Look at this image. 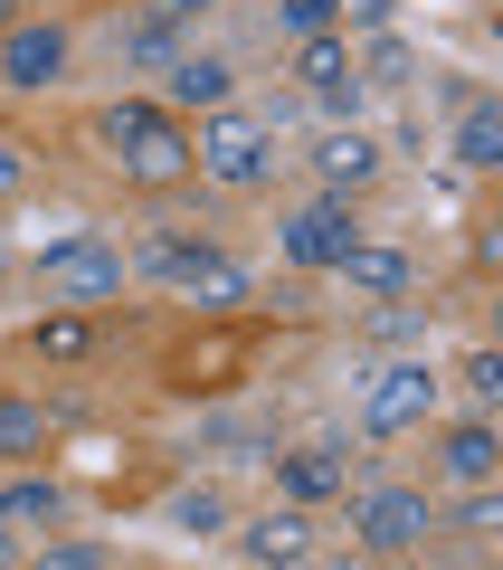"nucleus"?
<instances>
[{"label": "nucleus", "instance_id": "obj_24", "mask_svg": "<svg viewBox=\"0 0 503 570\" xmlns=\"http://www.w3.org/2000/svg\"><path fill=\"white\" fill-rule=\"evenodd\" d=\"M171 523H181V532H219V523H228V504L200 485V494H181V504H171Z\"/></svg>", "mask_w": 503, "mask_h": 570}, {"label": "nucleus", "instance_id": "obj_25", "mask_svg": "<svg viewBox=\"0 0 503 570\" xmlns=\"http://www.w3.org/2000/svg\"><path fill=\"white\" fill-rule=\"evenodd\" d=\"M371 77H381V86H408V77H418V58H408V39H381V48H371Z\"/></svg>", "mask_w": 503, "mask_h": 570}, {"label": "nucleus", "instance_id": "obj_23", "mask_svg": "<svg viewBox=\"0 0 503 570\" xmlns=\"http://www.w3.org/2000/svg\"><path fill=\"white\" fill-rule=\"evenodd\" d=\"M285 10V29L295 39H314V29H343V0H276Z\"/></svg>", "mask_w": 503, "mask_h": 570}, {"label": "nucleus", "instance_id": "obj_15", "mask_svg": "<svg viewBox=\"0 0 503 570\" xmlns=\"http://www.w3.org/2000/svg\"><path fill=\"white\" fill-rule=\"evenodd\" d=\"M58 513H67V494L48 485V475H10V485H0V523L10 532H58Z\"/></svg>", "mask_w": 503, "mask_h": 570}, {"label": "nucleus", "instance_id": "obj_5", "mask_svg": "<svg viewBox=\"0 0 503 570\" xmlns=\"http://www.w3.org/2000/svg\"><path fill=\"white\" fill-rule=\"evenodd\" d=\"M352 238H362V219H352V200H343V190H323V200L285 209V257H295L304 276H333V266L352 257Z\"/></svg>", "mask_w": 503, "mask_h": 570}, {"label": "nucleus", "instance_id": "obj_6", "mask_svg": "<svg viewBox=\"0 0 503 570\" xmlns=\"http://www.w3.org/2000/svg\"><path fill=\"white\" fill-rule=\"evenodd\" d=\"M437 371L427 362H389V371H371V390H362V428L371 438H400V428H427V409H437Z\"/></svg>", "mask_w": 503, "mask_h": 570}, {"label": "nucleus", "instance_id": "obj_29", "mask_svg": "<svg viewBox=\"0 0 503 570\" xmlns=\"http://www.w3.org/2000/svg\"><path fill=\"white\" fill-rule=\"evenodd\" d=\"M343 20H352V29H381V20H389V0H343Z\"/></svg>", "mask_w": 503, "mask_h": 570}, {"label": "nucleus", "instance_id": "obj_13", "mask_svg": "<svg viewBox=\"0 0 503 570\" xmlns=\"http://www.w3.org/2000/svg\"><path fill=\"white\" fill-rule=\"evenodd\" d=\"M333 276H343L352 295H408V276H418V266H408L400 247H371V238H352V257L333 266Z\"/></svg>", "mask_w": 503, "mask_h": 570}, {"label": "nucleus", "instance_id": "obj_10", "mask_svg": "<svg viewBox=\"0 0 503 570\" xmlns=\"http://www.w3.org/2000/svg\"><path fill=\"white\" fill-rule=\"evenodd\" d=\"M247 371V333H209V343L171 352V390H228Z\"/></svg>", "mask_w": 503, "mask_h": 570}, {"label": "nucleus", "instance_id": "obj_9", "mask_svg": "<svg viewBox=\"0 0 503 570\" xmlns=\"http://www.w3.org/2000/svg\"><path fill=\"white\" fill-rule=\"evenodd\" d=\"M295 77L314 86L323 115H352V105H362V67H352V48L333 39V29H314V39L295 48Z\"/></svg>", "mask_w": 503, "mask_h": 570}, {"label": "nucleus", "instance_id": "obj_8", "mask_svg": "<svg viewBox=\"0 0 503 570\" xmlns=\"http://www.w3.org/2000/svg\"><path fill=\"white\" fill-rule=\"evenodd\" d=\"M352 532H362V551H381V561H408V551L437 532V513H427V494H371V504L352 513Z\"/></svg>", "mask_w": 503, "mask_h": 570}, {"label": "nucleus", "instance_id": "obj_3", "mask_svg": "<svg viewBox=\"0 0 503 570\" xmlns=\"http://www.w3.org/2000/svg\"><path fill=\"white\" fill-rule=\"evenodd\" d=\"M190 171H209V181H228V190H257L266 171H276V134H266L257 115H209L200 134H190Z\"/></svg>", "mask_w": 503, "mask_h": 570}, {"label": "nucleus", "instance_id": "obj_11", "mask_svg": "<svg viewBox=\"0 0 503 570\" xmlns=\"http://www.w3.org/2000/svg\"><path fill=\"white\" fill-rule=\"evenodd\" d=\"M161 96L181 105V115H219V105H228V58H200V48H181V58L161 67Z\"/></svg>", "mask_w": 503, "mask_h": 570}, {"label": "nucleus", "instance_id": "obj_14", "mask_svg": "<svg viewBox=\"0 0 503 570\" xmlns=\"http://www.w3.org/2000/svg\"><path fill=\"white\" fill-rule=\"evenodd\" d=\"M276 485H285V504H323V494H343V456L295 448V456H276Z\"/></svg>", "mask_w": 503, "mask_h": 570}, {"label": "nucleus", "instance_id": "obj_22", "mask_svg": "<svg viewBox=\"0 0 503 570\" xmlns=\"http://www.w3.org/2000/svg\"><path fill=\"white\" fill-rule=\"evenodd\" d=\"M456 390H465L475 409H494V400H503V352H465V362H456Z\"/></svg>", "mask_w": 503, "mask_h": 570}, {"label": "nucleus", "instance_id": "obj_20", "mask_svg": "<svg viewBox=\"0 0 503 570\" xmlns=\"http://www.w3.org/2000/svg\"><path fill=\"white\" fill-rule=\"evenodd\" d=\"M48 448V409L39 400H0V456L20 466V456H39Z\"/></svg>", "mask_w": 503, "mask_h": 570}, {"label": "nucleus", "instance_id": "obj_31", "mask_svg": "<svg viewBox=\"0 0 503 570\" xmlns=\"http://www.w3.org/2000/svg\"><path fill=\"white\" fill-rule=\"evenodd\" d=\"M0 561H10V523H0Z\"/></svg>", "mask_w": 503, "mask_h": 570}, {"label": "nucleus", "instance_id": "obj_27", "mask_svg": "<svg viewBox=\"0 0 503 570\" xmlns=\"http://www.w3.org/2000/svg\"><path fill=\"white\" fill-rule=\"evenodd\" d=\"M494 513H503V504H494V485H475V494H465V513H456V523H465V532H494Z\"/></svg>", "mask_w": 503, "mask_h": 570}, {"label": "nucleus", "instance_id": "obj_1", "mask_svg": "<svg viewBox=\"0 0 503 570\" xmlns=\"http://www.w3.org/2000/svg\"><path fill=\"white\" fill-rule=\"evenodd\" d=\"M96 134L115 142L124 181H142V190H171V181H190V134L171 124V105H142V96H124V105H105V115H96Z\"/></svg>", "mask_w": 503, "mask_h": 570}, {"label": "nucleus", "instance_id": "obj_17", "mask_svg": "<svg viewBox=\"0 0 503 570\" xmlns=\"http://www.w3.org/2000/svg\"><path fill=\"white\" fill-rule=\"evenodd\" d=\"M456 163H465V171H494V163H503V105H494V96H465V115H456Z\"/></svg>", "mask_w": 503, "mask_h": 570}, {"label": "nucleus", "instance_id": "obj_18", "mask_svg": "<svg viewBox=\"0 0 503 570\" xmlns=\"http://www.w3.org/2000/svg\"><path fill=\"white\" fill-rule=\"evenodd\" d=\"M494 466H503V438L484 419L446 428V475H456V485H494Z\"/></svg>", "mask_w": 503, "mask_h": 570}, {"label": "nucleus", "instance_id": "obj_19", "mask_svg": "<svg viewBox=\"0 0 503 570\" xmlns=\"http://www.w3.org/2000/svg\"><path fill=\"white\" fill-rule=\"evenodd\" d=\"M29 352L39 362H86L96 352V314H48V324H29Z\"/></svg>", "mask_w": 503, "mask_h": 570}, {"label": "nucleus", "instance_id": "obj_2", "mask_svg": "<svg viewBox=\"0 0 503 570\" xmlns=\"http://www.w3.org/2000/svg\"><path fill=\"white\" fill-rule=\"evenodd\" d=\"M134 266H142V276H171V285H181V295H190L200 314L247 305V276L219 257V247H200V238H142V257H134Z\"/></svg>", "mask_w": 503, "mask_h": 570}, {"label": "nucleus", "instance_id": "obj_28", "mask_svg": "<svg viewBox=\"0 0 503 570\" xmlns=\"http://www.w3.org/2000/svg\"><path fill=\"white\" fill-rule=\"evenodd\" d=\"M29 181V153H20V142H10V134H0V200H10V190H20Z\"/></svg>", "mask_w": 503, "mask_h": 570}, {"label": "nucleus", "instance_id": "obj_26", "mask_svg": "<svg viewBox=\"0 0 503 570\" xmlns=\"http://www.w3.org/2000/svg\"><path fill=\"white\" fill-rule=\"evenodd\" d=\"M105 561H115L105 542H48V570H105Z\"/></svg>", "mask_w": 503, "mask_h": 570}, {"label": "nucleus", "instance_id": "obj_4", "mask_svg": "<svg viewBox=\"0 0 503 570\" xmlns=\"http://www.w3.org/2000/svg\"><path fill=\"white\" fill-rule=\"evenodd\" d=\"M39 285L58 305H105V295H124V257L105 238H48L39 247Z\"/></svg>", "mask_w": 503, "mask_h": 570}, {"label": "nucleus", "instance_id": "obj_12", "mask_svg": "<svg viewBox=\"0 0 503 570\" xmlns=\"http://www.w3.org/2000/svg\"><path fill=\"white\" fill-rule=\"evenodd\" d=\"M314 171H323V190H343V200H352V190L381 171V142H371L362 124H352V134H323L314 142Z\"/></svg>", "mask_w": 503, "mask_h": 570}, {"label": "nucleus", "instance_id": "obj_30", "mask_svg": "<svg viewBox=\"0 0 503 570\" xmlns=\"http://www.w3.org/2000/svg\"><path fill=\"white\" fill-rule=\"evenodd\" d=\"M152 10H161V20H200L209 0H152Z\"/></svg>", "mask_w": 503, "mask_h": 570}, {"label": "nucleus", "instance_id": "obj_16", "mask_svg": "<svg viewBox=\"0 0 503 570\" xmlns=\"http://www.w3.org/2000/svg\"><path fill=\"white\" fill-rule=\"evenodd\" d=\"M304 542H314L304 504H285V513H257V523L238 532V551H247V561H304Z\"/></svg>", "mask_w": 503, "mask_h": 570}, {"label": "nucleus", "instance_id": "obj_7", "mask_svg": "<svg viewBox=\"0 0 503 570\" xmlns=\"http://www.w3.org/2000/svg\"><path fill=\"white\" fill-rule=\"evenodd\" d=\"M67 77V29L58 20H10L0 29V86H20V96H39V86Z\"/></svg>", "mask_w": 503, "mask_h": 570}, {"label": "nucleus", "instance_id": "obj_21", "mask_svg": "<svg viewBox=\"0 0 503 570\" xmlns=\"http://www.w3.org/2000/svg\"><path fill=\"white\" fill-rule=\"evenodd\" d=\"M171 29H181V20H161V10H142V20L124 29V58H134V67H171V58H181V48H171Z\"/></svg>", "mask_w": 503, "mask_h": 570}]
</instances>
